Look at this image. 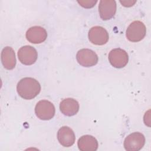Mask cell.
I'll use <instances>...</instances> for the list:
<instances>
[{
	"instance_id": "cell-13",
	"label": "cell",
	"mask_w": 151,
	"mask_h": 151,
	"mask_svg": "<svg viewBox=\"0 0 151 151\" xmlns=\"http://www.w3.org/2000/svg\"><path fill=\"white\" fill-rule=\"evenodd\" d=\"M78 149L82 151H95L98 148V142L91 135H84L77 142Z\"/></svg>"
},
{
	"instance_id": "cell-12",
	"label": "cell",
	"mask_w": 151,
	"mask_h": 151,
	"mask_svg": "<svg viewBox=\"0 0 151 151\" xmlns=\"http://www.w3.org/2000/svg\"><path fill=\"white\" fill-rule=\"evenodd\" d=\"M60 109L63 114L67 116H72L76 114L78 111L79 104L74 99L67 98L61 101Z\"/></svg>"
},
{
	"instance_id": "cell-16",
	"label": "cell",
	"mask_w": 151,
	"mask_h": 151,
	"mask_svg": "<svg viewBox=\"0 0 151 151\" xmlns=\"http://www.w3.org/2000/svg\"><path fill=\"white\" fill-rule=\"evenodd\" d=\"M120 2L125 7H130L136 2V1H120Z\"/></svg>"
},
{
	"instance_id": "cell-3",
	"label": "cell",
	"mask_w": 151,
	"mask_h": 151,
	"mask_svg": "<svg viewBox=\"0 0 151 151\" xmlns=\"http://www.w3.org/2000/svg\"><path fill=\"white\" fill-rule=\"evenodd\" d=\"M35 113L38 118L43 120L51 119L55 114V107L48 100L39 101L35 107Z\"/></svg>"
},
{
	"instance_id": "cell-11",
	"label": "cell",
	"mask_w": 151,
	"mask_h": 151,
	"mask_svg": "<svg viewBox=\"0 0 151 151\" xmlns=\"http://www.w3.org/2000/svg\"><path fill=\"white\" fill-rule=\"evenodd\" d=\"M57 139L63 146L70 147L74 143L76 137L71 128L68 126H63L57 132Z\"/></svg>"
},
{
	"instance_id": "cell-5",
	"label": "cell",
	"mask_w": 151,
	"mask_h": 151,
	"mask_svg": "<svg viewBox=\"0 0 151 151\" xmlns=\"http://www.w3.org/2000/svg\"><path fill=\"white\" fill-rule=\"evenodd\" d=\"M109 60L113 67L117 68H121L126 66L127 64L129 56L124 50L114 48L110 51Z\"/></svg>"
},
{
	"instance_id": "cell-2",
	"label": "cell",
	"mask_w": 151,
	"mask_h": 151,
	"mask_svg": "<svg viewBox=\"0 0 151 151\" xmlns=\"http://www.w3.org/2000/svg\"><path fill=\"white\" fill-rule=\"evenodd\" d=\"M146 33L145 24L140 21H134L127 27L126 32L127 38L132 42H138L144 38Z\"/></svg>"
},
{
	"instance_id": "cell-4",
	"label": "cell",
	"mask_w": 151,
	"mask_h": 151,
	"mask_svg": "<svg viewBox=\"0 0 151 151\" xmlns=\"http://www.w3.org/2000/svg\"><path fill=\"white\" fill-rule=\"evenodd\" d=\"M145 143V137L140 132H134L128 135L124 141V147L127 151H138Z\"/></svg>"
},
{
	"instance_id": "cell-6",
	"label": "cell",
	"mask_w": 151,
	"mask_h": 151,
	"mask_svg": "<svg viewBox=\"0 0 151 151\" xmlns=\"http://www.w3.org/2000/svg\"><path fill=\"white\" fill-rule=\"evenodd\" d=\"M88 37L90 41L95 45H102L109 40V33L105 28L100 26H95L90 28Z\"/></svg>"
},
{
	"instance_id": "cell-9",
	"label": "cell",
	"mask_w": 151,
	"mask_h": 151,
	"mask_svg": "<svg viewBox=\"0 0 151 151\" xmlns=\"http://www.w3.org/2000/svg\"><path fill=\"white\" fill-rule=\"evenodd\" d=\"M99 12L100 18L108 20L113 18L116 12V3L113 0H101L99 5Z\"/></svg>"
},
{
	"instance_id": "cell-10",
	"label": "cell",
	"mask_w": 151,
	"mask_h": 151,
	"mask_svg": "<svg viewBox=\"0 0 151 151\" xmlns=\"http://www.w3.org/2000/svg\"><path fill=\"white\" fill-rule=\"evenodd\" d=\"M25 35L29 42L32 44H40L46 40L47 33L44 28L40 26H34L27 30Z\"/></svg>"
},
{
	"instance_id": "cell-14",
	"label": "cell",
	"mask_w": 151,
	"mask_h": 151,
	"mask_svg": "<svg viewBox=\"0 0 151 151\" xmlns=\"http://www.w3.org/2000/svg\"><path fill=\"white\" fill-rule=\"evenodd\" d=\"M1 61L3 66L7 70L13 69L16 64L15 54L10 47H5L1 52Z\"/></svg>"
},
{
	"instance_id": "cell-15",
	"label": "cell",
	"mask_w": 151,
	"mask_h": 151,
	"mask_svg": "<svg viewBox=\"0 0 151 151\" xmlns=\"http://www.w3.org/2000/svg\"><path fill=\"white\" fill-rule=\"evenodd\" d=\"M77 2L83 8H91L93 7L97 3V1L93 0H84V1H78Z\"/></svg>"
},
{
	"instance_id": "cell-8",
	"label": "cell",
	"mask_w": 151,
	"mask_h": 151,
	"mask_svg": "<svg viewBox=\"0 0 151 151\" xmlns=\"http://www.w3.org/2000/svg\"><path fill=\"white\" fill-rule=\"evenodd\" d=\"M18 57L22 64L29 65L33 64L36 61L38 54L37 50L33 47L25 45L18 50Z\"/></svg>"
},
{
	"instance_id": "cell-1",
	"label": "cell",
	"mask_w": 151,
	"mask_h": 151,
	"mask_svg": "<svg viewBox=\"0 0 151 151\" xmlns=\"http://www.w3.org/2000/svg\"><path fill=\"white\" fill-rule=\"evenodd\" d=\"M17 90L20 97L24 99L31 100L40 93L41 86L37 80L31 77H25L18 83Z\"/></svg>"
},
{
	"instance_id": "cell-7",
	"label": "cell",
	"mask_w": 151,
	"mask_h": 151,
	"mask_svg": "<svg viewBox=\"0 0 151 151\" xmlns=\"http://www.w3.org/2000/svg\"><path fill=\"white\" fill-rule=\"evenodd\" d=\"M76 59L81 65L86 67L93 66L98 62V56L96 53L88 48L79 50L77 53Z\"/></svg>"
}]
</instances>
